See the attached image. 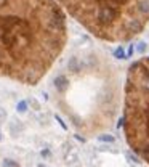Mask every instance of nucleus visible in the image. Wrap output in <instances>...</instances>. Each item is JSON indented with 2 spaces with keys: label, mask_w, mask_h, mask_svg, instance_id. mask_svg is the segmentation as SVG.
<instances>
[{
  "label": "nucleus",
  "mask_w": 149,
  "mask_h": 167,
  "mask_svg": "<svg viewBox=\"0 0 149 167\" xmlns=\"http://www.w3.org/2000/svg\"><path fill=\"white\" fill-rule=\"evenodd\" d=\"M2 167H21L16 161H11V159H5L3 161V164H2Z\"/></svg>",
  "instance_id": "obj_5"
},
{
  "label": "nucleus",
  "mask_w": 149,
  "mask_h": 167,
  "mask_svg": "<svg viewBox=\"0 0 149 167\" xmlns=\"http://www.w3.org/2000/svg\"><path fill=\"white\" fill-rule=\"evenodd\" d=\"M18 111H19V113H24V111H26V103H19L18 104Z\"/></svg>",
  "instance_id": "obj_7"
},
{
  "label": "nucleus",
  "mask_w": 149,
  "mask_h": 167,
  "mask_svg": "<svg viewBox=\"0 0 149 167\" xmlns=\"http://www.w3.org/2000/svg\"><path fill=\"white\" fill-rule=\"evenodd\" d=\"M67 43L58 0H0V77L37 85Z\"/></svg>",
  "instance_id": "obj_1"
},
{
  "label": "nucleus",
  "mask_w": 149,
  "mask_h": 167,
  "mask_svg": "<svg viewBox=\"0 0 149 167\" xmlns=\"http://www.w3.org/2000/svg\"><path fill=\"white\" fill-rule=\"evenodd\" d=\"M58 3L103 42H130L149 24V0H58Z\"/></svg>",
  "instance_id": "obj_3"
},
{
  "label": "nucleus",
  "mask_w": 149,
  "mask_h": 167,
  "mask_svg": "<svg viewBox=\"0 0 149 167\" xmlns=\"http://www.w3.org/2000/svg\"><path fill=\"white\" fill-rule=\"evenodd\" d=\"M98 140H101V141H114V137H111V135H98Z\"/></svg>",
  "instance_id": "obj_6"
},
{
  "label": "nucleus",
  "mask_w": 149,
  "mask_h": 167,
  "mask_svg": "<svg viewBox=\"0 0 149 167\" xmlns=\"http://www.w3.org/2000/svg\"><path fill=\"white\" fill-rule=\"evenodd\" d=\"M122 122L131 151L149 164V56L133 61L127 71Z\"/></svg>",
  "instance_id": "obj_4"
},
{
  "label": "nucleus",
  "mask_w": 149,
  "mask_h": 167,
  "mask_svg": "<svg viewBox=\"0 0 149 167\" xmlns=\"http://www.w3.org/2000/svg\"><path fill=\"white\" fill-rule=\"evenodd\" d=\"M56 104L79 133L109 130L122 104V76L104 52L85 48L71 55L53 79Z\"/></svg>",
  "instance_id": "obj_2"
}]
</instances>
